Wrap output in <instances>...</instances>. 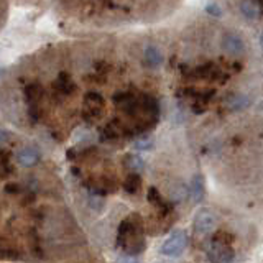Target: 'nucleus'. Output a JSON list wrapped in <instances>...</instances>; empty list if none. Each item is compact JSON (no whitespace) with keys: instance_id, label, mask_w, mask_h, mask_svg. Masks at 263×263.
Here are the masks:
<instances>
[{"instance_id":"nucleus-5","label":"nucleus","mask_w":263,"mask_h":263,"mask_svg":"<svg viewBox=\"0 0 263 263\" xmlns=\"http://www.w3.org/2000/svg\"><path fill=\"white\" fill-rule=\"evenodd\" d=\"M53 94L58 101H64V99H68L71 96H74L76 92V82L71 78L69 72H60L58 74V78L53 81Z\"/></svg>"},{"instance_id":"nucleus-11","label":"nucleus","mask_w":263,"mask_h":263,"mask_svg":"<svg viewBox=\"0 0 263 263\" xmlns=\"http://www.w3.org/2000/svg\"><path fill=\"white\" fill-rule=\"evenodd\" d=\"M145 63L152 68H158L163 63V54L156 46H148L145 49Z\"/></svg>"},{"instance_id":"nucleus-7","label":"nucleus","mask_w":263,"mask_h":263,"mask_svg":"<svg viewBox=\"0 0 263 263\" xmlns=\"http://www.w3.org/2000/svg\"><path fill=\"white\" fill-rule=\"evenodd\" d=\"M217 227V217L209 209H201L194 217V232L199 235H208Z\"/></svg>"},{"instance_id":"nucleus-3","label":"nucleus","mask_w":263,"mask_h":263,"mask_svg":"<svg viewBox=\"0 0 263 263\" xmlns=\"http://www.w3.org/2000/svg\"><path fill=\"white\" fill-rule=\"evenodd\" d=\"M105 112V101L104 97L96 92V90H90L84 96V104H82V119L86 122L92 123L99 120Z\"/></svg>"},{"instance_id":"nucleus-6","label":"nucleus","mask_w":263,"mask_h":263,"mask_svg":"<svg viewBox=\"0 0 263 263\" xmlns=\"http://www.w3.org/2000/svg\"><path fill=\"white\" fill-rule=\"evenodd\" d=\"M186 245H187V235H186V232H184V230H178V232L173 234L168 238V240L163 243L161 253L166 255V257L176 258V257H179V255L186 250Z\"/></svg>"},{"instance_id":"nucleus-1","label":"nucleus","mask_w":263,"mask_h":263,"mask_svg":"<svg viewBox=\"0 0 263 263\" xmlns=\"http://www.w3.org/2000/svg\"><path fill=\"white\" fill-rule=\"evenodd\" d=\"M117 243L127 255H138L145 249L143 224L138 214H130L122 220L117 232Z\"/></svg>"},{"instance_id":"nucleus-19","label":"nucleus","mask_w":263,"mask_h":263,"mask_svg":"<svg viewBox=\"0 0 263 263\" xmlns=\"http://www.w3.org/2000/svg\"><path fill=\"white\" fill-rule=\"evenodd\" d=\"M205 10H208V13H211L214 16H220L222 15V7L219 4H209L208 7H205Z\"/></svg>"},{"instance_id":"nucleus-9","label":"nucleus","mask_w":263,"mask_h":263,"mask_svg":"<svg viewBox=\"0 0 263 263\" xmlns=\"http://www.w3.org/2000/svg\"><path fill=\"white\" fill-rule=\"evenodd\" d=\"M222 49L230 54H242L243 53V41L235 33H226L222 38Z\"/></svg>"},{"instance_id":"nucleus-14","label":"nucleus","mask_w":263,"mask_h":263,"mask_svg":"<svg viewBox=\"0 0 263 263\" xmlns=\"http://www.w3.org/2000/svg\"><path fill=\"white\" fill-rule=\"evenodd\" d=\"M238 7H240L242 13L247 18H255V16L258 15V4H255V2H240Z\"/></svg>"},{"instance_id":"nucleus-21","label":"nucleus","mask_w":263,"mask_h":263,"mask_svg":"<svg viewBox=\"0 0 263 263\" xmlns=\"http://www.w3.org/2000/svg\"><path fill=\"white\" fill-rule=\"evenodd\" d=\"M260 41H261V46H263V31H261V36H260Z\"/></svg>"},{"instance_id":"nucleus-18","label":"nucleus","mask_w":263,"mask_h":263,"mask_svg":"<svg viewBox=\"0 0 263 263\" xmlns=\"http://www.w3.org/2000/svg\"><path fill=\"white\" fill-rule=\"evenodd\" d=\"M152 138H140L135 142L137 150H148V148H152Z\"/></svg>"},{"instance_id":"nucleus-4","label":"nucleus","mask_w":263,"mask_h":263,"mask_svg":"<svg viewBox=\"0 0 263 263\" xmlns=\"http://www.w3.org/2000/svg\"><path fill=\"white\" fill-rule=\"evenodd\" d=\"M220 235L222 237L216 238L209 247V252H208L209 260L212 263H230L234 258V250L230 249L229 242L226 240V237H224L226 234H220Z\"/></svg>"},{"instance_id":"nucleus-10","label":"nucleus","mask_w":263,"mask_h":263,"mask_svg":"<svg viewBox=\"0 0 263 263\" xmlns=\"http://www.w3.org/2000/svg\"><path fill=\"white\" fill-rule=\"evenodd\" d=\"M22 257L20 250L8 240L0 238V260H18Z\"/></svg>"},{"instance_id":"nucleus-23","label":"nucleus","mask_w":263,"mask_h":263,"mask_svg":"<svg viewBox=\"0 0 263 263\" xmlns=\"http://www.w3.org/2000/svg\"><path fill=\"white\" fill-rule=\"evenodd\" d=\"M2 72H4V69H0V74H2Z\"/></svg>"},{"instance_id":"nucleus-13","label":"nucleus","mask_w":263,"mask_h":263,"mask_svg":"<svg viewBox=\"0 0 263 263\" xmlns=\"http://www.w3.org/2000/svg\"><path fill=\"white\" fill-rule=\"evenodd\" d=\"M140 186H142V179H140V176L137 175V173H130L125 179V183H123V189H125L128 194L138 193Z\"/></svg>"},{"instance_id":"nucleus-8","label":"nucleus","mask_w":263,"mask_h":263,"mask_svg":"<svg viewBox=\"0 0 263 263\" xmlns=\"http://www.w3.org/2000/svg\"><path fill=\"white\" fill-rule=\"evenodd\" d=\"M40 158H41V155L35 146H23L22 150L16 153V161L25 168L35 166V164L40 161Z\"/></svg>"},{"instance_id":"nucleus-2","label":"nucleus","mask_w":263,"mask_h":263,"mask_svg":"<svg viewBox=\"0 0 263 263\" xmlns=\"http://www.w3.org/2000/svg\"><path fill=\"white\" fill-rule=\"evenodd\" d=\"M23 92H25V99H27V104H28V119L33 123H36L41 119V114H43L41 101H43L45 89L38 81H31L27 84Z\"/></svg>"},{"instance_id":"nucleus-17","label":"nucleus","mask_w":263,"mask_h":263,"mask_svg":"<svg viewBox=\"0 0 263 263\" xmlns=\"http://www.w3.org/2000/svg\"><path fill=\"white\" fill-rule=\"evenodd\" d=\"M230 104V109H242V107H245L247 104V101H245V97H242V96H235V97H232V99H230V101H229Z\"/></svg>"},{"instance_id":"nucleus-16","label":"nucleus","mask_w":263,"mask_h":263,"mask_svg":"<svg viewBox=\"0 0 263 263\" xmlns=\"http://www.w3.org/2000/svg\"><path fill=\"white\" fill-rule=\"evenodd\" d=\"M125 166H127L128 170L140 171V170H143V161L140 160V156L128 155L127 158H125Z\"/></svg>"},{"instance_id":"nucleus-20","label":"nucleus","mask_w":263,"mask_h":263,"mask_svg":"<svg viewBox=\"0 0 263 263\" xmlns=\"http://www.w3.org/2000/svg\"><path fill=\"white\" fill-rule=\"evenodd\" d=\"M10 140V134L7 130H0V143H5Z\"/></svg>"},{"instance_id":"nucleus-15","label":"nucleus","mask_w":263,"mask_h":263,"mask_svg":"<svg viewBox=\"0 0 263 263\" xmlns=\"http://www.w3.org/2000/svg\"><path fill=\"white\" fill-rule=\"evenodd\" d=\"M10 173H12V166H10V161H8V156L0 152V179L7 178Z\"/></svg>"},{"instance_id":"nucleus-22","label":"nucleus","mask_w":263,"mask_h":263,"mask_svg":"<svg viewBox=\"0 0 263 263\" xmlns=\"http://www.w3.org/2000/svg\"><path fill=\"white\" fill-rule=\"evenodd\" d=\"M122 263H135V261H122Z\"/></svg>"},{"instance_id":"nucleus-12","label":"nucleus","mask_w":263,"mask_h":263,"mask_svg":"<svg viewBox=\"0 0 263 263\" xmlns=\"http://www.w3.org/2000/svg\"><path fill=\"white\" fill-rule=\"evenodd\" d=\"M191 197H193V202H199L204 197V183L199 175L194 176L191 181Z\"/></svg>"}]
</instances>
